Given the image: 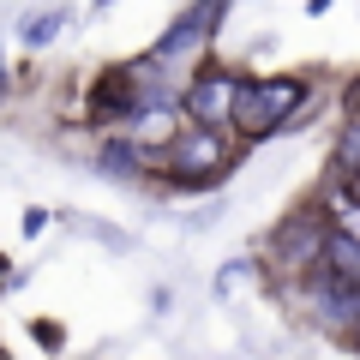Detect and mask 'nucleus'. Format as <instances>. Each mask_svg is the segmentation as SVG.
<instances>
[{"mask_svg": "<svg viewBox=\"0 0 360 360\" xmlns=\"http://www.w3.org/2000/svg\"><path fill=\"white\" fill-rule=\"evenodd\" d=\"M240 162L229 127H205L186 120L180 132H168V144H156V186L168 193H205L217 180H229V168Z\"/></svg>", "mask_w": 360, "mask_h": 360, "instance_id": "1", "label": "nucleus"}, {"mask_svg": "<svg viewBox=\"0 0 360 360\" xmlns=\"http://www.w3.org/2000/svg\"><path fill=\"white\" fill-rule=\"evenodd\" d=\"M307 108V78L283 72V78H240V96H234V139L240 144H264L288 127V120Z\"/></svg>", "mask_w": 360, "mask_h": 360, "instance_id": "2", "label": "nucleus"}, {"mask_svg": "<svg viewBox=\"0 0 360 360\" xmlns=\"http://www.w3.org/2000/svg\"><path fill=\"white\" fill-rule=\"evenodd\" d=\"M330 229H336V222L324 217L319 205H300V210H288V217L270 229L264 258L283 270V276H307V270L324 258V240H330Z\"/></svg>", "mask_w": 360, "mask_h": 360, "instance_id": "3", "label": "nucleus"}, {"mask_svg": "<svg viewBox=\"0 0 360 360\" xmlns=\"http://www.w3.org/2000/svg\"><path fill=\"white\" fill-rule=\"evenodd\" d=\"M222 13H229V0H193V6H186V13H174V25L150 42V60L162 66V72L198 60V54L210 49V37L222 30Z\"/></svg>", "mask_w": 360, "mask_h": 360, "instance_id": "4", "label": "nucleus"}, {"mask_svg": "<svg viewBox=\"0 0 360 360\" xmlns=\"http://www.w3.org/2000/svg\"><path fill=\"white\" fill-rule=\"evenodd\" d=\"M300 295H307V312L319 319V330H330V336H360V288L348 283V276H336L324 258L300 276Z\"/></svg>", "mask_w": 360, "mask_h": 360, "instance_id": "5", "label": "nucleus"}, {"mask_svg": "<svg viewBox=\"0 0 360 360\" xmlns=\"http://www.w3.org/2000/svg\"><path fill=\"white\" fill-rule=\"evenodd\" d=\"M240 78L229 60H210V54H198L193 78L180 84V108H186V120H205V127H229L234 115V96H240Z\"/></svg>", "mask_w": 360, "mask_h": 360, "instance_id": "6", "label": "nucleus"}, {"mask_svg": "<svg viewBox=\"0 0 360 360\" xmlns=\"http://www.w3.org/2000/svg\"><path fill=\"white\" fill-rule=\"evenodd\" d=\"M96 168L108 180H156V144L144 139H108L96 150Z\"/></svg>", "mask_w": 360, "mask_h": 360, "instance_id": "7", "label": "nucleus"}, {"mask_svg": "<svg viewBox=\"0 0 360 360\" xmlns=\"http://www.w3.org/2000/svg\"><path fill=\"white\" fill-rule=\"evenodd\" d=\"M324 264L360 288V234L354 229H330V240H324Z\"/></svg>", "mask_w": 360, "mask_h": 360, "instance_id": "8", "label": "nucleus"}, {"mask_svg": "<svg viewBox=\"0 0 360 360\" xmlns=\"http://www.w3.org/2000/svg\"><path fill=\"white\" fill-rule=\"evenodd\" d=\"M60 25H66V13H60V6H54V13L25 18V42H30V49H42V42H54V37H60Z\"/></svg>", "mask_w": 360, "mask_h": 360, "instance_id": "9", "label": "nucleus"}, {"mask_svg": "<svg viewBox=\"0 0 360 360\" xmlns=\"http://www.w3.org/2000/svg\"><path fill=\"white\" fill-rule=\"evenodd\" d=\"M336 198L360 210V162H354V168H342V186H336Z\"/></svg>", "mask_w": 360, "mask_h": 360, "instance_id": "10", "label": "nucleus"}, {"mask_svg": "<svg viewBox=\"0 0 360 360\" xmlns=\"http://www.w3.org/2000/svg\"><path fill=\"white\" fill-rule=\"evenodd\" d=\"M30 330H37V342H42V348H60V324H42V319H37Z\"/></svg>", "mask_w": 360, "mask_h": 360, "instance_id": "11", "label": "nucleus"}, {"mask_svg": "<svg viewBox=\"0 0 360 360\" xmlns=\"http://www.w3.org/2000/svg\"><path fill=\"white\" fill-rule=\"evenodd\" d=\"M49 229V210H25V234H42Z\"/></svg>", "mask_w": 360, "mask_h": 360, "instance_id": "12", "label": "nucleus"}, {"mask_svg": "<svg viewBox=\"0 0 360 360\" xmlns=\"http://www.w3.org/2000/svg\"><path fill=\"white\" fill-rule=\"evenodd\" d=\"M348 115H360V78L348 84Z\"/></svg>", "mask_w": 360, "mask_h": 360, "instance_id": "13", "label": "nucleus"}, {"mask_svg": "<svg viewBox=\"0 0 360 360\" xmlns=\"http://www.w3.org/2000/svg\"><path fill=\"white\" fill-rule=\"evenodd\" d=\"M330 6H336V0H312L307 13H312V18H324V13H330Z\"/></svg>", "mask_w": 360, "mask_h": 360, "instance_id": "14", "label": "nucleus"}, {"mask_svg": "<svg viewBox=\"0 0 360 360\" xmlns=\"http://www.w3.org/2000/svg\"><path fill=\"white\" fill-rule=\"evenodd\" d=\"M0 276H6V258H0Z\"/></svg>", "mask_w": 360, "mask_h": 360, "instance_id": "15", "label": "nucleus"}, {"mask_svg": "<svg viewBox=\"0 0 360 360\" xmlns=\"http://www.w3.org/2000/svg\"><path fill=\"white\" fill-rule=\"evenodd\" d=\"M0 360H6V348H0Z\"/></svg>", "mask_w": 360, "mask_h": 360, "instance_id": "16", "label": "nucleus"}]
</instances>
